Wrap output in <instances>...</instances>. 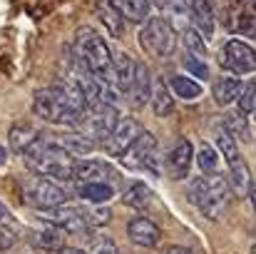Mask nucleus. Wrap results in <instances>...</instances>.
Here are the masks:
<instances>
[{
  "instance_id": "obj_1",
  "label": "nucleus",
  "mask_w": 256,
  "mask_h": 254,
  "mask_svg": "<svg viewBox=\"0 0 256 254\" xmlns=\"http://www.w3.org/2000/svg\"><path fill=\"white\" fill-rule=\"evenodd\" d=\"M25 165L32 169L38 177H45V179H75V165L78 160L70 157L55 140L50 137H38L28 150H25Z\"/></svg>"
},
{
  "instance_id": "obj_2",
  "label": "nucleus",
  "mask_w": 256,
  "mask_h": 254,
  "mask_svg": "<svg viewBox=\"0 0 256 254\" xmlns=\"http://www.w3.org/2000/svg\"><path fill=\"white\" fill-rule=\"evenodd\" d=\"M75 58L85 73H90L92 78H97L102 83L112 85V53L97 30L80 28L75 33Z\"/></svg>"
},
{
  "instance_id": "obj_3",
  "label": "nucleus",
  "mask_w": 256,
  "mask_h": 254,
  "mask_svg": "<svg viewBox=\"0 0 256 254\" xmlns=\"http://www.w3.org/2000/svg\"><path fill=\"white\" fill-rule=\"evenodd\" d=\"M140 45L152 58H170L176 48V30L164 18H150L140 30Z\"/></svg>"
},
{
  "instance_id": "obj_4",
  "label": "nucleus",
  "mask_w": 256,
  "mask_h": 254,
  "mask_svg": "<svg viewBox=\"0 0 256 254\" xmlns=\"http://www.w3.org/2000/svg\"><path fill=\"white\" fill-rule=\"evenodd\" d=\"M22 192H25V202L32 204L35 209H42V212H50V209L65 204V199H68L65 189L45 177H30L25 182Z\"/></svg>"
},
{
  "instance_id": "obj_5",
  "label": "nucleus",
  "mask_w": 256,
  "mask_h": 254,
  "mask_svg": "<svg viewBox=\"0 0 256 254\" xmlns=\"http://www.w3.org/2000/svg\"><path fill=\"white\" fill-rule=\"evenodd\" d=\"M219 65L234 78L249 75L256 70V50L244 40H226L224 48L219 50Z\"/></svg>"
},
{
  "instance_id": "obj_6",
  "label": "nucleus",
  "mask_w": 256,
  "mask_h": 254,
  "mask_svg": "<svg viewBox=\"0 0 256 254\" xmlns=\"http://www.w3.org/2000/svg\"><path fill=\"white\" fill-rule=\"evenodd\" d=\"M226 28L234 35L256 38V0H232L226 10Z\"/></svg>"
},
{
  "instance_id": "obj_7",
  "label": "nucleus",
  "mask_w": 256,
  "mask_h": 254,
  "mask_svg": "<svg viewBox=\"0 0 256 254\" xmlns=\"http://www.w3.org/2000/svg\"><path fill=\"white\" fill-rule=\"evenodd\" d=\"M142 135V127L134 117H120L117 127L112 130V135L104 140V150L112 157H124L127 150L137 142V137Z\"/></svg>"
},
{
  "instance_id": "obj_8",
  "label": "nucleus",
  "mask_w": 256,
  "mask_h": 254,
  "mask_svg": "<svg viewBox=\"0 0 256 254\" xmlns=\"http://www.w3.org/2000/svg\"><path fill=\"white\" fill-rule=\"evenodd\" d=\"M229 199V184L222 174H214V177H206V194L199 204V209L204 212L206 219H219L224 204Z\"/></svg>"
},
{
  "instance_id": "obj_9",
  "label": "nucleus",
  "mask_w": 256,
  "mask_h": 254,
  "mask_svg": "<svg viewBox=\"0 0 256 254\" xmlns=\"http://www.w3.org/2000/svg\"><path fill=\"white\" fill-rule=\"evenodd\" d=\"M45 219H48L50 224H55L58 229H62L65 234H82L87 229L85 209L72 207V204H60V207L50 209Z\"/></svg>"
},
{
  "instance_id": "obj_10",
  "label": "nucleus",
  "mask_w": 256,
  "mask_h": 254,
  "mask_svg": "<svg viewBox=\"0 0 256 254\" xmlns=\"http://www.w3.org/2000/svg\"><path fill=\"white\" fill-rule=\"evenodd\" d=\"M154 157H157V137L152 132H144L137 137V142L127 150L124 162L127 167H150L154 169Z\"/></svg>"
},
{
  "instance_id": "obj_11",
  "label": "nucleus",
  "mask_w": 256,
  "mask_h": 254,
  "mask_svg": "<svg viewBox=\"0 0 256 254\" xmlns=\"http://www.w3.org/2000/svg\"><path fill=\"white\" fill-rule=\"evenodd\" d=\"M117 122H120V112L114 107H94V110H90V117H85L82 125H87V130L94 140L104 142L112 135V130L117 127Z\"/></svg>"
},
{
  "instance_id": "obj_12",
  "label": "nucleus",
  "mask_w": 256,
  "mask_h": 254,
  "mask_svg": "<svg viewBox=\"0 0 256 254\" xmlns=\"http://www.w3.org/2000/svg\"><path fill=\"white\" fill-rule=\"evenodd\" d=\"M192 162H194V147L186 137H179L172 147L170 157H167V169H170L172 179H186Z\"/></svg>"
},
{
  "instance_id": "obj_13",
  "label": "nucleus",
  "mask_w": 256,
  "mask_h": 254,
  "mask_svg": "<svg viewBox=\"0 0 256 254\" xmlns=\"http://www.w3.org/2000/svg\"><path fill=\"white\" fill-rule=\"evenodd\" d=\"M189 13L194 20V30L202 38H214V30H216L214 0H189Z\"/></svg>"
},
{
  "instance_id": "obj_14",
  "label": "nucleus",
  "mask_w": 256,
  "mask_h": 254,
  "mask_svg": "<svg viewBox=\"0 0 256 254\" xmlns=\"http://www.w3.org/2000/svg\"><path fill=\"white\" fill-rule=\"evenodd\" d=\"M127 237L140 247H157L162 239V229L147 217H132L127 222Z\"/></svg>"
},
{
  "instance_id": "obj_15",
  "label": "nucleus",
  "mask_w": 256,
  "mask_h": 254,
  "mask_svg": "<svg viewBox=\"0 0 256 254\" xmlns=\"http://www.w3.org/2000/svg\"><path fill=\"white\" fill-rule=\"evenodd\" d=\"M127 95H130L132 107H144L150 102V97H152V75H150V68L144 63H134V78H132Z\"/></svg>"
},
{
  "instance_id": "obj_16",
  "label": "nucleus",
  "mask_w": 256,
  "mask_h": 254,
  "mask_svg": "<svg viewBox=\"0 0 256 254\" xmlns=\"http://www.w3.org/2000/svg\"><path fill=\"white\" fill-rule=\"evenodd\" d=\"M117 172L112 174V169L107 167L104 162H100V160H78V165H75V179L78 182H82V184H90V182H104V184H110L112 179L117 182Z\"/></svg>"
},
{
  "instance_id": "obj_17",
  "label": "nucleus",
  "mask_w": 256,
  "mask_h": 254,
  "mask_svg": "<svg viewBox=\"0 0 256 254\" xmlns=\"http://www.w3.org/2000/svg\"><path fill=\"white\" fill-rule=\"evenodd\" d=\"M94 13H97L100 23L104 25V30L112 38H122L124 35V18H122V13L117 10V5L112 0H97L94 3Z\"/></svg>"
},
{
  "instance_id": "obj_18",
  "label": "nucleus",
  "mask_w": 256,
  "mask_h": 254,
  "mask_svg": "<svg viewBox=\"0 0 256 254\" xmlns=\"http://www.w3.org/2000/svg\"><path fill=\"white\" fill-rule=\"evenodd\" d=\"M132 78H134V60L127 53L117 50L112 55V85H114V90L127 92L132 85Z\"/></svg>"
},
{
  "instance_id": "obj_19",
  "label": "nucleus",
  "mask_w": 256,
  "mask_h": 254,
  "mask_svg": "<svg viewBox=\"0 0 256 254\" xmlns=\"http://www.w3.org/2000/svg\"><path fill=\"white\" fill-rule=\"evenodd\" d=\"M30 242L38 247V249H45V252H62L65 249V232L58 229L55 224H48V227H40L32 232Z\"/></svg>"
},
{
  "instance_id": "obj_20",
  "label": "nucleus",
  "mask_w": 256,
  "mask_h": 254,
  "mask_svg": "<svg viewBox=\"0 0 256 254\" xmlns=\"http://www.w3.org/2000/svg\"><path fill=\"white\" fill-rule=\"evenodd\" d=\"M229 192H234L236 197H249V189H252V174H249V167L246 162L239 157L236 162L229 165Z\"/></svg>"
},
{
  "instance_id": "obj_21",
  "label": "nucleus",
  "mask_w": 256,
  "mask_h": 254,
  "mask_svg": "<svg viewBox=\"0 0 256 254\" xmlns=\"http://www.w3.org/2000/svg\"><path fill=\"white\" fill-rule=\"evenodd\" d=\"M150 102H152V110H154L157 117H170L174 112V97H172L170 87H167V83L162 78L152 80V97H150Z\"/></svg>"
},
{
  "instance_id": "obj_22",
  "label": "nucleus",
  "mask_w": 256,
  "mask_h": 254,
  "mask_svg": "<svg viewBox=\"0 0 256 254\" xmlns=\"http://www.w3.org/2000/svg\"><path fill=\"white\" fill-rule=\"evenodd\" d=\"M38 137H40V132H38L32 125H28V122H18V125H12V127H10L8 142H10V150H12V152L25 155V150H28Z\"/></svg>"
},
{
  "instance_id": "obj_23",
  "label": "nucleus",
  "mask_w": 256,
  "mask_h": 254,
  "mask_svg": "<svg viewBox=\"0 0 256 254\" xmlns=\"http://www.w3.org/2000/svg\"><path fill=\"white\" fill-rule=\"evenodd\" d=\"M117 5V10L122 13L124 20L130 23H144L150 20V10H152V3L150 0H112Z\"/></svg>"
},
{
  "instance_id": "obj_24",
  "label": "nucleus",
  "mask_w": 256,
  "mask_h": 254,
  "mask_svg": "<svg viewBox=\"0 0 256 254\" xmlns=\"http://www.w3.org/2000/svg\"><path fill=\"white\" fill-rule=\"evenodd\" d=\"M242 90H244V85H242L239 78H219L214 83V100H216V105L226 107L234 100H239Z\"/></svg>"
},
{
  "instance_id": "obj_25",
  "label": "nucleus",
  "mask_w": 256,
  "mask_h": 254,
  "mask_svg": "<svg viewBox=\"0 0 256 254\" xmlns=\"http://www.w3.org/2000/svg\"><path fill=\"white\" fill-rule=\"evenodd\" d=\"M55 142H58L70 157H75V160L82 157V155H90L92 147H94L87 135H78V132H75V135H60V140H55Z\"/></svg>"
},
{
  "instance_id": "obj_26",
  "label": "nucleus",
  "mask_w": 256,
  "mask_h": 254,
  "mask_svg": "<svg viewBox=\"0 0 256 254\" xmlns=\"http://www.w3.org/2000/svg\"><path fill=\"white\" fill-rule=\"evenodd\" d=\"M122 202H124L127 207L144 209V207H150V202H152V189H150L144 182H132V184L122 192Z\"/></svg>"
},
{
  "instance_id": "obj_27",
  "label": "nucleus",
  "mask_w": 256,
  "mask_h": 254,
  "mask_svg": "<svg viewBox=\"0 0 256 254\" xmlns=\"http://www.w3.org/2000/svg\"><path fill=\"white\" fill-rule=\"evenodd\" d=\"M172 95H176V97H182V100H196V97H202V85L196 83V80H192V78H184V75H174L170 78V83H167Z\"/></svg>"
},
{
  "instance_id": "obj_28",
  "label": "nucleus",
  "mask_w": 256,
  "mask_h": 254,
  "mask_svg": "<svg viewBox=\"0 0 256 254\" xmlns=\"http://www.w3.org/2000/svg\"><path fill=\"white\" fill-rule=\"evenodd\" d=\"M80 197L87 199L90 204L100 207V204H104L114 197V189H112V184H104V182H90V184L80 187Z\"/></svg>"
},
{
  "instance_id": "obj_29",
  "label": "nucleus",
  "mask_w": 256,
  "mask_h": 254,
  "mask_svg": "<svg viewBox=\"0 0 256 254\" xmlns=\"http://www.w3.org/2000/svg\"><path fill=\"white\" fill-rule=\"evenodd\" d=\"M224 130L236 140H249V120H246V115L244 112H239V110H234V112H226L224 115Z\"/></svg>"
},
{
  "instance_id": "obj_30",
  "label": "nucleus",
  "mask_w": 256,
  "mask_h": 254,
  "mask_svg": "<svg viewBox=\"0 0 256 254\" xmlns=\"http://www.w3.org/2000/svg\"><path fill=\"white\" fill-rule=\"evenodd\" d=\"M216 147H219V152L226 157V162L232 165V162H236L242 155H239V147H236V140L224 130V127H216Z\"/></svg>"
},
{
  "instance_id": "obj_31",
  "label": "nucleus",
  "mask_w": 256,
  "mask_h": 254,
  "mask_svg": "<svg viewBox=\"0 0 256 254\" xmlns=\"http://www.w3.org/2000/svg\"><path fill=\"white\" fill-rule=\"evenodd\" d=\"M182 40H184V48L189 50V55H196V58H202V55H206V45H204V38L194 30V28H186L184 33H182Z\"/></svg>"
},
{
  "instance_id": "obj_32",
  "label": "nucleus",
  "mask_w": 256,
  "mask_h": 254,
  "mask_svg": "<svg viewBox=\"0 0 256 254\" xmlns=\"http://www.w3.org/2000/svg\"><path fill=\"white\" fill-rule=\"evenodd\" d=\"M196 165H199L202 172H206V174H216L219 157H216V152H214L212 147H202V150H199V157H196Z\"/></svg>"
},
{
  "instance_id": "obj_33",
  "label": "nucleus",
  "mask_w": 256,
  "mask_h": 254,
  "mask_svg": "<svg viewBox=\"0 0 256 254\" xmlns=\"http://www.w3.org/2000/svg\"><path fill=\"white\" fill-rule=\"evenodd\" d=\"M239 112H244V115H249V112H256V83H249L244 85V90H242V95H239Z\"/></svg>"
},
{
  "instance_id": "obj_34",
  "label": "nucleus",
  "mask_w": 256,
  "mask_h": 254,
  "mask_svg": "<svg viewBox=\"0 0 256 254\" xmlns=\"http://www.w3.org/2000/svg\"><path fill=\"white\" fill-rule=\"evenodd\" d=\"M184 68H186L194 78H199V80H209V68H206V63H204L202 58H196V55H186V58H184Z\"/></svg>"
},
{
  "instance_id": "obj_35",
  "label": "nucleus",
  "mask_w": 256,
  "mask_h": 254,
  "mask_svg": "<svg viewBox=\"0 0 256 254\" xmlns=\"http://www.w3.org/2000/svg\"><path fill=\"white\" fill-rule=\"evenodd\" d=\"M85 219H87V224L102 227V224H107V222H110V212H107L104 207H94V209L85 212Z\"/></svg>"
},
{
  "instance_id": "obj_36",
  "label": "nucleus",
  "mask_w": 256,
  "mask_h": 254,
  "mask_svg": "<svg viewBox=\"0 0 256 254\" xmlns=\"http://www.w3.org/2000/svg\"><path fill=\"white\" fill-rule=\"evenodd\" d=\"M15 244V232L10 229V227H0V252H5V249H10Z\"/></svg>"
},
{
  "instance_id": "obj_37",
  "label": "nucleus",
  "mask_w": 256,
  "mask_h": 254,
  "mask_svg": "<svg viewBox=\"0 0 256 254\" xmlns=\"http://www.w3.org/2000/svg\"><path fill=\"white\" fill-rule=\"evenodd\" d=\"M90 254H117V247H114L110 239H100V242L92 247V252Z\"/></svg>"
},
{
  "instance_id": "obj_38",
  "label": "nucleus",
  "mask_w": 256,
  "mask_h": 254,
  "mask_svg": "<svg viewBox=\"0 0 256 254\" xmlns=\"http://www.w3.org/2000/svg\"><path fill=\"white\" fill-rule=\"evenodd\" d=\"M160 8H164V10H176V13H182L184 10V0H154Z\"/></svg>"
},
{
  "instance_id": "obj_39",
  "label": "nucleus",
  "mask_w": 256,
  "mask_h": 254,
  "mask_svg": "<svg viewBox=\"0 0 256 254\" xmlns=\"http://www.w3.org/2000/svg\"><path fill=\"white\" fill-rule=\"evenodd\" d=\"M249 199H252V204H254V209H256V179L252 182V189H249Z\"/></svg>"
},
{
  "instance_id": "obj_40",
  "label": "nucleus",
  "mask_w": 256,
  "mask_h": 254,
  "mask_svg": "<svg viewBox=\"0 0 256 254\" xmlns=\"http://www.w3.org/2000/svg\"><path fill=\"white\" fill-rule=\"evenodd\" d=\"M5 222H8V209H5V207L0 204V227H2Z\"/></svg>"
},
{
  "instance_id": "obj_41",
  "label": "nucleus",
  "mask_w": 256,
  "mask_h": 254,
  "mask_svg": "<svg viewBox=\"0 0 256 254\" xmlns=\"http://www.w3.org/2000/svg\"><path fill=\"white\" fill-rule=\"evenodd\" d=\"M167 254H192V252H189V249H184V247H172Z\"/></svg>"
},
{
  "instance_id": "obj_42",
  "label": "nucleus",
  "mask_w": 256,
  "mask_h": 254,
  "mask_svg": "<svg viewBox=\"0 0 256 254\" xmlns=\"http://www.w3.org/2000/svg\"><path fill=\"white\" fill-rule=\"evenodd\" d=\"M5 160H8V152H5V147H0V165H5Z\"/></svg>"
},
{
  "instance_id": "obj_43",
  "label": "nucleus",
  "mask_w": 256,
  "mask_h": 254,
  "mask_svg": "<svg viewBox=\"0 0 256 254\" xmlns=\"http://www.w3.org/2000/svg\"><path fill=\"white\" fill-rule=\"evenodd\" d=\"M60 254H85V252H82V249H62Z\"/></svg>"
}]
</instances>
